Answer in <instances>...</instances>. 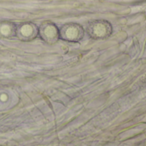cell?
Wrapping results in <instances>:
<instances>
[{
	"label": "cell",
	"mask_w": 146,
	"mask_h": 146,
	"mask_svg": "<svg viewBox=\"0 0 146 146\" xmlns=\"http://www.w3.org/2000/svg\"><path fill=\"white\" fill-rule=\"evenodd\" d=\"M86 31L93 39H105L112 34L113 27L106 20H92L87 23Z\"/></svg>",
	"instance_id": "obj_1"
},
{
	"label": "cell",
	"mask_w": 146,
	"mask_h": 146,
	"mask_svg": "<svg viewBox=\"0 0 146 146\" xmlns=\"http://www.w3.org/2000/svg\"><path fill=\"white\" fill-rule=\"evenodd\" d=\"M60 39L67 42L78 43L83 39L85 35L84 27L76 22H68L59 28Z\"/></svg>",
	"instance_id": "obj_2"
},
{
	"label": "cell",
	"mask_w": 146,
	"mask_h": 146,
	"mask_svg": "<svg viewBox=\"0 0 146 146\" xmlns=\"http://www.w3.org/2000/svg\"><path fill=\"white\" fill-rule=\"evenodd\" d=\"M38 37L48 44H54L60 39L59 28L54 22L44 21L38 27Z\"/></svg>",
	"instance_id": "obj_3"
},
{
	"label": "cell",
	"mask_w": 146,
	"mask_h": 146,
	"mask_svg": "<svg viewBox=\"0 0 146 146\" xmlns=\"http://www.w3.org/2000/svg\"><path fill=\"white\" fill-rule=\"evenodd\" d=\"M15 37L23 42H30L38 37V27L31 21H23L16 24Z\"/></svg>",
	"instance_id": "obj_4"
},
{
	"label": "cell",
	"mask_w": 146,
	"mask_h": 146,
	"mask_svg": "<svg viewBox=\"0 0 146 146\" xmlns=\"http://www.w3.org/2000/svg\"><path fill=\"white\" fill-rule=\"evenodd\" d=\"M16 24L11 21H0V38H11L15 37Z\"/></svg>",
	"instance_id": "obj_5"
},
{
	"label": "cell",
	"mask_w": 146,
	"mask_h": 146,
	"mask_svg": "<svg viewBox=\"0 0 146 146\" xmlns=\"http://www.w3.org/2000/svg\"><path fill=\"white\" fill-rule=\"evenodd\" d=\"M12 98L10 93L6 90H0V110H7L11 104Z\"/></svg>",
	"instance_id": "obj_6"
}]
</instances>
